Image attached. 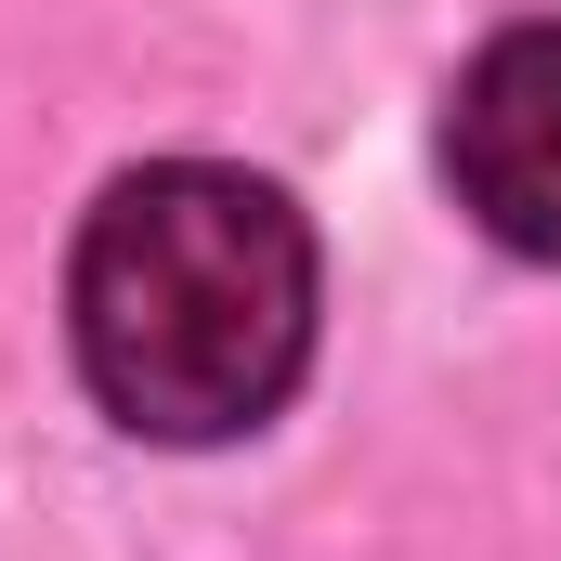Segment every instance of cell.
<instances>
[{
    "label": "cell",
    "mask_w": 561,
    "mask_h": 561,
    "mask_svg": "<svg viewBox=\"0 0 561 561\" xmlns=\"http://www.w3.org/2000/svg\"><path fill=\"white\" fill-rule=\"evenodd\" d=\"M444 183L496 249L561 262V13L470 53V79L444 92Z\"/></svg>",
    "instance_id": "obj_2"
},
{
    "label": "cell",
    "mask_w": 561,
    "mask_h": 561,
    "mask_svg": "<svg viewBox=\"0 0 561 561\" xmlns=\"http://www.w3.org/2000/svg\"><path fill=\"white\" fill-rule=\"evenodd\" d=\"M313 222L262 170L157 157L92 196L66 262V340L131 444H236L313 366Z\"/></svg>",
    "instance_id": "obj_1"
}]
</instances>
